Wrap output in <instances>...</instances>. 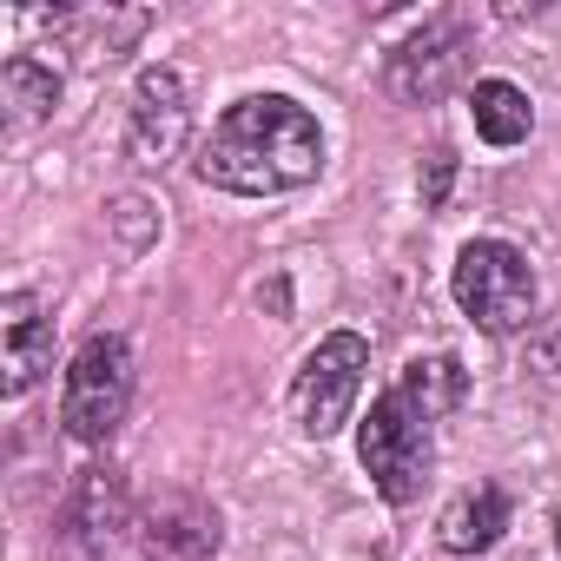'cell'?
Wrapping results in <instances>:
<instances>
[{
    "label": "cell",
    "mask_w": 561,
    "mask_h": 561,
    "mask_svg": "<svg viewBox=\"0 0 561 561\" xmlns=\"http://www.w3.org/2000/svg\"><path fill=\"white\" fill-rule=\"evenodd\" d=\"M357 462L390 508H410L423 495L430 462H436V423L403 397V383H390L370 403V416L357 423Z\"/></svg>",
    "instance_id": "obj_2"
},
{
    "label": "cell",
    "mask_w": 561,
    "mask_h": 561,
    "mask_svg": "<svg viewBox=\"0 0 561 561\" xmlns=\"http://www.w3.org/2000/svg\"><path fill=\"white\" fill-rule=\"evenodd\" d=\"M502 528H508V495H502V482H469V489H456V495L443 502V515H436V548H443V554H489V548L502 541Z\"/></svg>",
    "instance_id": "obj_10"
},
{
    "label": "cell",
    "mask_w": 561,
    "mask_h": 561,
    "mask_svg": "<svg viewBox=\"0 0 561 561\" xmlns=\"http://www.w3.org/2000/svg\"><path fill=\"white\" fill-rule=\"evenodd\" d=\"M192 172H198V185L231 192V198H285L324 172V133L298 100L251 93L218 113Z\"/></svg>",
    "instance_id": "obj_1"
},
{
    "label": "cell",
    "mask_w": 561,
    "mask_h": 561,
    "mask_svg": "<svg viewBox=\"0 0 561 561\" xmlns=\"http://www.w3.org/2000/svg\"><path fill=\"white\" fill-rule=\"evenodd\" d=\"M73 528L87 535L93 554H113V541H119L126 528H139V515H126V482H119L113 469H87V476H80Z\"/></svg>",
    "instance_id": "obj_11"
},
{
    "label": "cell",
    "mask_w": 561,
    "mask_h": 561,
    "mask_svg": "<svg viewBox=\"0 0 561 561\" xmlns=\"http://www.w3.org/2000/svg\"><path fill=\"white\" fill-rule=\"evenodd\" d=\"M0 390H8L14 403L54 370V318L34 291H8L0 298Z\"/></svg>",
    "instance_id": "obj_9"
},
{
    "label": "cell",
    "mask_w": 561,
    "mask_h": 561,
    "mask_svg": "<svg viewBox=\"0 0 561 561\" xmlns=\"http://www.w3.org/2000/svg\"><path fill=\"white\" fill-rule=\"evenodd\" d=\"M397 383H403V397H410V403H416V410H423L430 423H443V416H449V410L462 403V390H469V383H462V364H456V357H416V364H410V370H403Z\"/></svg>",
    "instance_id": "obj_14"
},
{
    "label": "cell",
    "mask_w": 561,
    "mask_h": 561,
    "mask_svg": "<svg viewBox=\"0 0 561 561\" xmlns=\"http://www.w3.org/2000/svg\"><path fill=\"white\" fill-rule=\"evenodd\" d=\"M449 291H456V311L489 337H515L535 318V271L508 238H469L456 251Z\"/></svg>",
    "instance_id": "obj_3"
},
{
    "label": "cell",
    "mask_w": 561,
    "mask_h": 561,
    "mask_svg": "<svg viewBox=\"0 0 561 561\" xmlns=\"http://www.w3.org/2000/svg\"><path fill=\"white\" fill-rule=\"evenodd\" d=\"M192 133V113H185V73L179 67H139L133 80V159L139 165H165Z\"/></svg>",
    "instance_id": "obj_8"
},
{
    "label": "cell",
    "mask_w": 561,
    "mask_h": 561,
    "mask_svg": "<svg viewBox=\"0 0 561 561\" xmlns=\"http://www.w3.org/2000/svg\"><path fill=\"white\" fill-rule=\"evenodd\" d=\"M554 548H561V508H554Z\"/></svg>",
    "instance_id": "obj_16"
},
{
    "label": "cell",
    "mask_w": 561,
    "mask_h": 561,
    "mask_svg": "<svg viewBox=\"0 0 561 561\" xmlns=\"http://www.w3.org/2000/svg\"><path fill=\"white\" fill-rule=\"evenodd\" d=\"M462 73H469V21L462 14H436L410 41L390 47L383 93L397 106H436V100H449L462 87Z\"/></svg>",
    "instance_id": "obj_6"
},
{
    "label": "cell",
    "mask_w": 561,
    "mask_h": 561,
    "mask_svg": "<svg viewBox=\"0 0 561 561\" xmlns=\"http://www.w3.org/2000/svg\"><path fill=\"white\" fill-rule=\"evenodd\" d=\"M449 179H456V152H449V146H436V152H430V165H423V205H430V211L449 198Z\"/></svg>",
    "instance_id": "obj_15"
},
{
    "label": "cell",
    "mask_w": 561,
    "mask_h": 561,
    "mask_svg": "<svg viewBox=\"0 0 561 561\" xmlns=\"http://www.w3.org/2000/svg\"><path fill=\"white\" fill-rule=\"evenodd\" d=\"M364 370H370V344L357 331H331L291 377V423L311 443H331L364 397Z\"/></svg>",
    "instance_id": "obj_5"
},
{
    "label": "cell",
    "mask_w": 561,
    "mask_h": 561,
    "mask_svg": "<svg viewBox=\"0 0 561 561\" xmlns=\"http://www.w3.org/2000/svg\"><path fill=\"white\" fill-rule=\"evenodd\" d=\"M469 119L482 146H522L535 133V106L515 80H476L469 87Z\"/></svg>",
    "instance_id": "obj_13"
},
{
    "label": "cell",
    "mask_w": 561,
    "mask_h": 561,
    "mask_svg": "<svg viewBox=\"0 0 561 561\" xmlns=\"http://www.w3.org/2000/svg\"><path fill=\"white\" fill-rule=\"evenodd\" d=\"M133 410V344L119 331H93L60 383V423L73 443H113Z\"/></svg>",
    "instance_id": "obj_4"
},
{
    "label": "cell",
    "mask_w": 561,
    "mask_h": 561,
    "mask_svg": "<svg viewBox=\"0 0 561 561\" xmlns=\"http://www.w3.org/2000/svg\"><path fill=\"white\" fill-rule=\"evenodd\" d=\"M0 106H8V133L21 139L27 126H41L60 106V67H47L34 54H14L0 67Z\"/></svg>",
    "instance_id": "obj_12"
},
{
    "label": "cell",
    "mask_w": 561,
    "mask_h": 561,
    "mask_svg": "<svg viewBox=\"0 0 561 561\" xmlns=\"http://www.w3.org/2000/svg\"><path fill=\"white\" fill-rule=\"evenodd\" d=\"M139 548L146 561H211L218 554V508L192 489H165L139 508Z\"/></svg>",
    "instance_id": "obj_7"
}]
</instances>
